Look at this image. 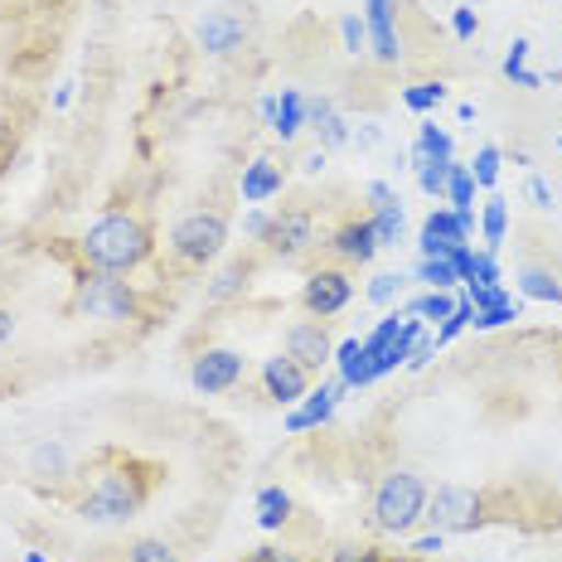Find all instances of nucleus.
Instances as JSON below:
<instances>
[{
    "label": "nucleus",
    "mask_w": 562,
    "mask_h": 562,
    "mask_svg": "<svg viewBox=\"0 0 562 562\" xmlns=\"http://www.w3.org/2000/svg\"><path fill=\"white\" fill-rule=\"evenodd\" d=\"M558 150H562V136H558Z\"/></svg>",
    "instance_id": "obj_50"
},
{
    "label": "nucleus",
    "mask_w": 562,
    "mask_h": 562,
    "mask_svg": "<svg viewBox=\"0 0 562 562\" xmlns=\"http://www.w3.org/2000/svg\"><path fill=\"white\" fill-rule=\"evenodd\" d=\"M413 553H441V533H431V538H417V543H413Z\"/></svg>",
    "instance_id": "obj_44"
},
{
    "label": "nucleus",
    "mask_w": 562,
    "mask_h": 562,
    "mask_svg": "<svg viewBox=\"0 0 562 562\" xmlns=\"http://www.w3.org/2000/svg\"><path fill=\"white\" fill-rule=\"evenodd\" d=\"M150 485H156V475H150V465H136V461H116L112 471H102V480L83 495V514L88 524H126L136 519L140 509H146L150 499Z\"/></svg>",
    "instance_id": "obj_1"
},
{
    "label": "nucleus",
    "mask_w": 562,
    "mask_h": 562,
    "mask_svg": "<svg viewBox=\"0 0 562 562\" xmlns=\"http://www.w3.org/2000/svg\"><path fill=\"white\" fill-rule=\"evenodd\" d=\"M306 126V98H301L296 88H286L281 92V102H277V122H272V132L281 136V140H291Z\"/></svg>",
    "instance_id": "obj_22"
},
{
    "label": "nucleus",
    "mask_w": 562,
    "mask_h": 562,
    "mask_svg": "<svg viewBox=\"0 0 562 562\" xmlns=\"http://www.w3.org/2000/svg\"><path fill=\"white\" fill-rule=\"evenodd\" d=\"M339 34H345V49H349V54H359V49L369 44V25H364L359 15H345V20H339Z\"/></svg>",
    "instance_id": "obj_35"
},
{
    "label": "nucleus",
    "mask_w": 562,
    "mask_h": 562,
    "mask_svg": "<svg viewBox=\"0 0 562 562\" xmlns=\"http://www.w3.org/2000/svg\"><path fill=\"white\" fill-rule=\"evenodd\" d=\"M25 562H44V558L40 553H25Z\"/></svg>",
    "instance_id": "obj_49"
},
{
    "label": "nucleus",
    "mask_w": 562,
    "mask_h": 562,
    "mask_svg": "<svg viewBox=\"0 0 562 562\" xmlns=\"http://www.w3.org/2000/svg\"><path fill=\"white\" fill-rule=\"evenodd\" d=\"M447 170H451V160H441V166H422V170H417L422 194H431V199L447 194Z\"/></svg>",
    "instance_id": "obj_34"
},
{
    "label": "nucleus",
    "mask_w": 562,
    "mask_h": 562,
    "mask_svg": "<svg viewBox=\"0 0 562 562\" xmlns=\"http://www.w3.org/2000/svg\"><path fill=\"white\" fill-rule=\"evenodd\" d=\"M10 335H15V315L0 306V345H10Z\"/></svg>",
    "instance_id": "obj_42"
},
{
    "label": "nucleus",
    "mask_w": 562,
    "mask_h": 562,
    "mask_svg": "<svg viewBox=\"0 0 562 562\" xmlns=\"http://www.w3.org/2000/svg\"><path fill=\"white\" fill-rule=\"evenodd\" d=\"M451 25H456V34H461V40H471V34L480 30V20H475V10H471V5H456Z\"/></svg>",
    "instance_id": "obj_38"
},
{
    "label": "nucleus",
    "mask_w": 562,
    "mask_h": 562,
    "mask_svg": "<svg viewBox=\"0 0 562 562\" xmlns=\"http://www.w3.org/2000/svg\"><path fill=\"white\" fill-rule=\"evenodd\" d=\"M257 243L281 262H296L306 248H315V214L311 209H281L277 218H267V233Z\"/></svg>",
    "instance_id": "obj_7"
},
{
    "label": "nucleus",
    "mask_w": 562,
    "mask_h": 562,
    "mask_svg": "<svg viewBox=\"0 0 562 562\" xmlns=\"http://www.w3.org/2000/svg\"><path fill=\"white\" fill-rule=\"evenodd\" d=\"M422 519L437 524V533H471L485 524V495L465 485H441L437 495H427V514Z\"/></svg>",
    "instance_id": "obj_6"
},
{
    "label": "nucleus",
    "mask_w": 562,
    "mask_h": 562,
    "mask_svg": "<svg viewBox=\"0 0 562 562\" xmlns=\"http://www.w3.org/2000/svg\"><path fill=\"white\" fill-rule=\"evenodd\" d=\"M248 277H252V262H233V267H224V272L214 277V286H209V301H233L243 286H248Z\"/></svg>",
    "instance_id": "obj_25"
},
{
    "label": "nucleus",
    "mask_w": 562,
    "mask_h": 562,
    "mask_svg": "<svg viewBox=\"0 0 562 562\" xmlns=\"http://www.w3.org/2000/svg\"><path fill=\"white\" fill-rule=\"evenodd\" d=\"M519 286H524V296H533V301H562V281L553 272H543V267H524Z\"/></svg>",
    "instance_id": "obj_26"
},
{
    "label": "nucleus",
    "mask_w": 562,
    "mask_h": 562,
    "mask_svg": "<svg viewBox=\"0 0 562 562\" xmlns=\"http://www.w3.org/2000/svg\"><path fill=\"white\" fill-rule=\"evenodd\" d=\"M248 562H301V553H291V548H272V543H267V548H252Z\"/></svg>",
    "instance_id": "obj_37"
},
{
    "label": "nucleus",
    "mask_w": 562,
    "mask_h": 562,
    "mask_svg": "<svg viewBox=\"0 0 562 562\" xmlns=\"http://www.w3.org/2000/svg\"><path fill=\"white\" fill-rule=\"evenodd\" d=\"M243 373H248V359L238 349H204L190 369V383L199 393H228L233 383H243Z\"/></svg>",
    "instance_id": "obj_9"
},
{
    "label": "nucleus",
    "mask_w": 562,
    "mask_h": 562,
    "mask_svg": "<svg viewBox=\"0 0 562 562\" xmlns=\"http://www.w3.org/2000/svg\"><path fill=\"white\" fill-rule=\"evenodd\" d=\"M509 321H519V306L514 301H499V306H490V311H475V330H499V325H509Z\"/></svg>",
    "instance_id": "obj_31"
},
{
    "label": "nucleus",
    "mask_w": 562,
    "mask_h": 562,
    "mask_svg": "<svg viewBox=\"0 0 562 562\" xmlns=\"http://www.w3.org/2000/svg\"><path fill=\"white\" fill-rule=\"evenodd\" d=\"M471 175H475V184H485V190H490V184L499 180V150H495V146H480Z\"/></svg>",
    "instance_id": "obj_33"
},
{
    "label": "nucleus",
    "mask_w": 562,
    "mask_h": 562,
    "mask_svg": "<svg viewBox=\"0 0 562 562\" xmlns=\"http://www.w3.org/2000/svg\"><path fill=\"white\" fill-rule=\"evenodd\" d=\"M122 562H180L166 538H136V543L122 548Z\"/></svg>",
    "instance_id": "obj_27"
},
{
    "label": "nucleus",
    "mask_w": 562,
    "mask_h": 562,
    "mask_svg": "<svg viewBox=\"0 0 562 562\" xmlns=\"http://www.w3.org/2000/svg\"><path fill=\"white\" fill-rule=\"evenodd\" d=\"M427 480L413 475V471H389L379 480V490H373V529H383V533H407L413 524L427 514Z\"/></svg>",
    "instance_id": "obj_3"
},
{
    "label": "nucleus",
    "mask_w": 562,
    "mask_h": 562,
    "mask_svg": "<svg viewBox=\"0 0 562 562\" xmlns=\"http://www.w3.org/2000/svg\"><path fill=\"white\" fill-rule=\"evenodd\" d=\"M78 248H83V257L98 267V272L122 277V272H136V267L150 257V228L132 214H108L83 233Z\"/></svg>",
    "instance_id": "obj_2"
},
{
    "label": "nucleus",
    "mask_w": 562,
    "mask_h": 562,
    "mask_svg": "<svg viewBox=\"0 0 562 562\" xmlns=\"http://www.w3.org/2000/svg\"><path fill=\"white\" fill-rule=\"evenodd\" d=\"M465 281H485V286H499V267H495V257H490V252H475L471 277H465Z\"/></svg>",
    "instance_id": "obj_36"
},
{
    "label": "nucleus",
    "mask_w": 562,
    "mask_h": 562,
    "mask_svg": "<svg viewBox=\"0 0 562 562\" xmlns=\"http://www.w3.org/2000/svg\"><path fill=\"white\" fill-rule=\"evenodd\" d=\"M369 199H373V204H389V199H397V194H393L383 180H373V184H369Z\"/></svg>",
    "instance_id": "obj_43"
},
{
    "label": "nucleus",
    "mask_w": 562,
    "mask_h": 562,
    "mask_svg": "<svg viewBox=\"0 0 562 562\" xmlns=\"http://www.w3.org/2000/svg\"><path fill=\"white\" fill-rule=\"evenodd\" d=\"M0 140H10V122H5V116H0Z\"/></svg>",
    "instance_id": "obj_48"
},
{
    "label": "nucleus",
    "mask_w": 562,
    "mask_h": 562,
    "mask_svg": "<svg viewBox=\"0 0 562 562\" xmlns=\"http://www.w3.org/2000/svg\"><path fill=\"white\" fill-rule=\"evenodd\" d=\"M291 519V495L286 490H262V495H257V524H262V529H281V524Z\"/></svg>",
    "instance_id": "obj_24"
},
{
    "label": "nucleus",
    "mask_w": 562,
    "mask_h": 562,
    "mask_svg": "<svg viewBox=\"0 0 562 562\" xmlns=\"http://www.w3.org/2000/svg\"><path fill=\"white\" fill-rule=\"evenodd\" d=\"M281 180H286V170L277 166V160H252L248 170H243V199L248 204H262V199H272V194H281Z\"/></svg>",
    "instance_id": "obj_19"
},
{
    "label": "nucleus",
    "mask_w": 562,
    "mask_h": 562,
    "mask_svg": "<svg viewBox=\"0 0 562 562\" xmlns=\"http://www.w3.org/2000/svg\"><path fill=\"white\" fill-rule=\"evenodd\" d=\"M417 243H422V257H451L461 243H471V233H465V224L451 214V209H431Z\"/></svg>",
    "instance_id": "obj_12"
},
{
    "label": "nucleus",
    "mask_w": 562,
    "mask_h": 562,
    "mask_svg": "<svg viewBox=\"0 0 562 562\" xmlns=\"http://www.w3.org/2000/svg\"><path fill=\"white\" fill-rule=\"evenodd\" d=\"M286 355L296 359L301 369H325L335 359V339H330V330H325V321H296L286 330Z\"/></svg>",
    "instance_id": "obj_10"
},
{
    "label": "nucleus",
    "mask_w": 562,
    "mask_h": 562,
    "mask_svg": "<svg viewBox=\"0 0 562 562\" xmlns=\"http://www.w3.org/2000/svg\"><path fill=\"white\" fill-rule=\"evenodd\" d=\"M262 383H267V397H272V403H296V397L311 393V369H301L291 355H277V359H267Z\"/></svg>",
    "instance_id": "obj_13"
},
{
    "label": "nucleus",
    "mask_w": 562,
    "mask_h": 562,
    "mask_svg": "<svg viewBox=\"0 0 562 562\" xmlns=\"http://www.w3.org/2000/svg\"><path fill=\"white\" fill-rule=\"evenodd\" d=\"M339 262H349V267H369L373 262V252H379V238H373V224L369 218H349V224H339L330 233V243H325Z\"/></svg>",
    "instance_id": "obj_11"
},
{
    "label": "nucleus",
    "mask_w": 562,
    "mask_h": 562,
    "mask_svg": "<svg viewBox=\"0 0 562 562\" xmlns=\"http://www.w3.org/2000/svg\"><path fill=\"white\" fill-rule=\"evenodd\" d=\"M447 199H451V214L465 224V233L475 228V175L471 166H456L451 160V170H447Z\"/></svg>",
    "instance_id": "obj_18"
},
{
    "label": "nucleus",
    "mask_w": 562,
    "mask_h": 562,
    "mask_svg": "<svg viewBox=\"0 0 562 562\" xmlns=\"http://www.w3.org/2000/svg\"><path fill=\"white\" fill-rule=\"evenodd\" d=\"M335 562H373V553H369V548H339Z\"/></svg>",
    "instance_id": "obj_41"
},
{
    "label": "nucleus",
    "mask_w": 562,
    "mask_h": 562,
    "mask_svg": "<svg viewBox=\"0 0 562 562\" xmlns=\"http://www.w3.org/2000/svg\"><path fill=\"white\" fill-rule=\"evenodd\" d=\"M431 355H437V339H431V335H417V345H413V355H407V364L422 369Z\"/></svg>",
    "instance_id": "obj_39"
},
{
    "label": "nucleus",
    "mask_w": 562,
    "mask_h": 562,
    "mask_svg": "<svg viewBox=\"0 0 562 562\" xmlns=\"http://www.w3.org/2000/svg\"><path fill=\"white\" fill-rule=\"evenodd\" d=\"M373 238H379V248H397V238H403V199H389V204H373Z\"/></svg>",
    "instance_id": "obj_21"
},
{
    "label": "nucleus",
    "mask_w": 562,
    "mask_h": 562,
    "mask_svg": "<svg viewBox=\"0 0 562 562\" xmlns=\"http://www.w3.org/2000/svg\"><path fill=\"white\" fill-rule=\"evenodd\" d=\"M379 136H383V132H379V126H373V122H369V126H364V132H359V150L379 146Z\"/></svg>",
    "instance_id": "obj_45"
},
{
    "label": "nucleus",
    "mask_w": 562,
    "mask_h": 562,
    "mask_svg": "<svg viewBox=\"0 0 562 562\" xmlns=\"http://www.w3.org/2000/svg\"><path fill=\"white\" fill-rule=\"evenodd\" d=\"M417 277L427 281L431 291H451L456 281H461V277H456V267H451V257H422V262H417Z\"/></svg>",
    "instance_id": "obj_28"
},
{
    "label": "nucleus",
    "mask_w": 562,
    "mask_h": 562,
    "mask_svg": "<svg viewBox=\"0 0 562 562\" xmlns=\"http://www.w3.org/2000/svg\"><path fill=\"white\" fill-rule=\"evenodd\" d=\"M369 44H373V54L383 58V64H397V30H393V0H369Z\"/></svg>",
    "instance_id": "obj_16"
},
{
    "label": "nucleus",
    "mask_w": 562,
    "mask_h": 562,
    "mask_svg": "<svg viewBox=\"0 0 562 562\" xmlns=\"http://www.w3.org/2000/svg\"><path fill=\"white\" fill-rule=\"evenodd\" d=\"M136 291L126 281H116L112 272H92L78 281V296H74V311L92 315V321H132L136 315Z\"/></svg>",
    "instance_id": "obj_5"
},
{
    "label": "nucleus",
    "mask_w": 562,
    "mask_h": 562,
    "mask_svg": "<svg viewBox=\"0 0 562 562\" xmlns=\"http://www.w3.org/2000/svg\"><path fill=\"white\" fill-rule=\"evenodd\" d=\"M355 301V281H349L345 267H321V272L306 277V286H301V306H306L315 321H330Z\"/></svg>",
    "instance_id": "obj_8"
},
{
    "label": "nucleus",
    "mask_w": 562,
    "mask_h": 562,
    "mask_svg": "<svg viewBox=\"0 0 562 562\" xmlns=\"http://www.w3.org/2000/svg\"><path fill=\"white\" fill-rule=\"evenodd\" d=\"M306 122L315 126V136H321V146H325V150H330V146H345V140H349L345 116H339L330 102H306Z\"/></svg>",
    "instance_id": "obj_20"
},
{
    "label": "nucleus",
    "mask_w": 562,
    "mask_h": 562,
    "mask_svg": "<svg viewBox=\"0 0 562 562\" xmlns=\"http://www.w3.org/2000/svg\"><path fill=\"white\" fill-rule=\"evenodd\" d=\"M335 364H339V379L349 383V389H369L373 379H379V364H373V355L359 339H345V345L335 349Z\"/></svg>",
    "instance_id": "obj_17"
},
{
    "label": "nucleus",
    "mask_w": 562,
    "mask_h": 562,
    "mask_svg": "<svg viewBox=\"0 0 562 562\" xmlns=\"http://www.w3.org/2000/svg\"><path fill=\"white\" fill-rule=\"evenodd\" d=\"M505 228H509V204L499 194H490L485 199V214H480V233H485V248L490 252L505 243Z\"/></svg>",
    "instance_id": "obj_23"
},
{
    "label": "nucleus",
    "mask_w": 562,
    "mask_h": 562,
    "mask_svg": "<svg viewBox=\"0 0 562 562\" xmlns=\"http://www.w3.org/2000/svg\"><path fill=\"white\" fill-rule=\"evenodd\" d=\"M349 393V383L339 379V383H330V389H315V393H306V403L296 407V413L286 417V431H311V427H321V422H330L335 417V403Z\"/></svg>",
    "instance_id": "obj_14"
},
{
    "label": "nucleus",
    "mask_w": 562,
    "mask_h": 562,
    "mask_svg": "<svg viewBox=\"0 0 562 562\" xmlns=\"http://www.w3.org/2000/svg\"><path fill=\"white\" fill-rule=\"evenodd\" d=\"M325 166V146L321 150H311V156L306 160H301V170H306V175H315V170H321Z\"/></svg>",
    "instance_id": "obj_46"
},
{
    "label": "nucleus",
    "mask_w": 562,
    "mask_h": 562,
    "mask_svg": "<svg viewBox=\"0 0 562 562\" xmlns=\"http://www.w3.org/2000/svg\"><path fill=\"white\" fill-rule=\"evenodd\" d=\"M403 281H407L403 272H379L369 281V301H373V306H393L397 291H403Z\"/></svg>",
    "instance_id": "obj_30"
},
{
    "label": "nucleus",
    "mask_w": 562,
    "mask_h": 562,
    "mask_svg": "<svg viewBox=\"0 0 562 562\" xmlns=\"http://www.w3.org/2000/svg\"><path fill=\"white\" fill-rule=\"evenodd\" d=\"M441 98H447V88H441V83H417V88L403 92V102H407L413 112H431Z\"/></svg>",
    "instance_id": "obj_32"
},
{
    "label": "nucleus",
    "mask_w": 562,
    "mask_h": 562,
    "mask_svg": "<svg viewBox=\"0 0 562 562\" xmlns=\"http://www.w3.org/2000/svg\"><path fill=\"white\" fill-rule=\"evenodd\" d=\"M529 199H533V204H538V209H553V190H548V184H543V180H538V175H533V180H529Z\"/></svg>",
    "instance_id": "obj_40"
},
{
    "label": "nucleus",
    "mask_w": 562,
    "mask_h": 562,
    "mask_svg": "<svg viewBox=\"0 0 562 562\" xmlns=\"http://www.w3.org/2000/svg\"><path fill=\"white\" fill-rule=\"evenodd\" d=\"M224 243H228V218L218 214V209H194V214H184L170 233V252L180 257L184 267L214 262V257L224 252Z\"/></svg>",
    "instance_id": "obj_4"
},
{
    "label": "nucleus",
    "mask_w": 562,
    "mask_h": 562,
    "mask_svg": "<svg viewBox=\"0 0 562 562\" xmlns=\"http://www.w3.org/2000/svg\"><path fill=\"white\" fill-rule=\"evenodd\" d=\"M262 122H267V126L277 122V98H262Z\"/></svg>",
    "instance_id": "obj_47"
},
{
    "label": "nucleus",
    "mask_w": 562,
    "mask_h": 562,
    "mask_svg": "<svg viewBox=\"0 0 562 562\" xmlns=\"http://www.w3.org/2000/svg\"><path fill=\"white\" fill-rule=\"evenodd\" d=\"M524 58H529V44L514 40L509 54H505V78H509V83H519V88H543V78L529 74V68H524Z\"/></svg>",
    "instance_id": "obj_29"
},
{
    "label": "nucleus",
    "mask_w": 562,
    "mask_h": 562,
    "mask_svg": "<svg viewBox=\"0 0 562 562\" xmlns=\"http://www.w3.org/2000/svg\"><path fill=\"white\" fill-rule=\"evenodd\" d=\"M199 44H204V54H233L243 49V20L228 15V10H214V15H204V25H199Z\"/></svg>",
    "instance_id": "obj_15"
}]
</instances>
